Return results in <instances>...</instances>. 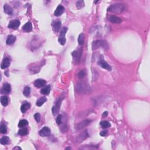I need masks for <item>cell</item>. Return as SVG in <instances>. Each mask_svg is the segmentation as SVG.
Here are the masks:
<instances>
[{
    "mask_svg": "<svg viewBox=\"0 0 150 150\" xmlns=\"http://www.w3.org/2000/svg\"><path fill=\"white\" fill-rule=\"evenodd\" d=\"M16 149L21 150V148H20V147H15V148H13V150H16Z\"/></svg>",
    "mask_w": 150,
    "mask_h": 150,
    "instance_id": "obj_38",
    "label": "cell"
},
{
    "mask_svg": "<svg viewBox=\"0 0 150 150\" xmlns=\"http://www.w3.org/2000/svg\"><path fill=\"white\" fill-rule=\"evenodd\" d=\"M89 137V134L87 130H85L84 131L81 132L80 134H79L76 139V142L77 143H82L84 140H86L87 137Z\"/></svg>",
    "mask_w": 150,
    "mask_h": 150,
    "instance_id": "obj_5",
    "label": "cell"
},
{
    "mask_svg": "<svg viewBox=\"0 0 150 150\" xmlns=\"http://www.w3.org/2000/svg\"><path fill=\"white\" fill-rule=\"evenodd\" d=\"M31 107V104L28 102H25V103H24L21 107V110L22 111V113H25L28 109H29V108Z\"/></svg>",
    "mask_w": 150,
    "mask_h": 150,
    "instance_id": "obj_18",
    "label": "cell"
},
{
    "mask_svg": "<svg viewBox=\"0 0 150 150\" xmlns=\"http://www.w3.org/2000/svg\"><path fill=\"white\" fill-rule=\"evenodd\" d=\"M34 118L36 121V122L37 123L39 122L40 120V116L39 113H36V114H35Z\"/></svg>",
    "mask_w": 150,
    "mask_h": 150,
    "instance_id": "obj_35",
    "label": "cell"
},
{
    "mask_svg": "<svg viewBox=\"0 0 150 150\" xmlns=\"http://www.w3.org/2000/svg\"><path fill=\"white\" fill-rule=\"evenodd\" d=\"M107 114H108V113H107V111H105V112H104L103 114H102V116H103V117H106V116H107Z\"/></svg>",
    "mask_w": 150,
    "mask_h": 150,
    "instance_id": "obj_37",
    "label": "cell"
},
{
    "mask_svg": "<svg viewBox=\"0 0 150 150\" xmlns=\"http://www.w3.org/2000/svg\"><path fill=\"white\" fill-rule=\"evenodd\" d=\"M1 103L3 106H7L8 104V98L6 96L1 97Z\"/></svg>",
    "mask_w": 150,
    "mask_h": 150,
    "instance_id": "obj_24",
    "label": "cell"
},
{
    "mask_svg": "<svg viewBox=\"0 0 150 150\" xmlns=\"http://www.w3.org/2000/svg\"><path fill=\"white\" fill-rule=\"evenodd\" d=\"M109 20L111 22L114 23V24H120L122 22V20L119 17H117L116 16L112 15L109 17Z\"/></svg>",
    "mask_w": 150,
    "mask_h": 150,
    "instance_id": "obj_16",
    "label": "cell"
},
{
    "mask_svg": "<svg viewBox=\"0 0 150 150\" xmlns=\"http://www.w3.org/2000/svg\"><path fill=\"white\" fill-rule=\"evenodd\" d=\"M107 134V131L106 130H104V131H101L100 133V136H102V137H104V136H106Z\"/></svg>",
    "mask_w": 150,
    "mask_h": 150,
    "instance_id": "obj_36",
    "label": "cell"
},
{
    "mask_svg": "<svg viewBox=\"0 0 150 150\" xmlns=\"http://www.w3.org/2000/svg\"><path fill=\"white\" fill-rule=\"evenodd\" d=\"M91 91V89L88 85L83 82H79L76 85V91L80 94H89Z\"/></svg>",
    "mask_w": 150,
    "mask_h": 150,
    "instance_id": "obj_1",
    "label": "cell"
},
{
    "mask_svg": "<svg viewBox=\"0 0 150 150\" xmlns=\"http://www.w3.org/2000/svg\"><path fill=\"white\" fill-rule=\"evenodd\" d=\"M62 100H63V98H59L57 102H56V104H55V106H53V107H52V111L54 116H56V115L58 114V113H59V110H60V105H61Z\"/></svg>",
    "mask_w": 150,
    "mask_h": 150,
    "instance_id": "obj_7",
    "label": "cell"
},
{
    "mask_svg": "<svg viewBox=\"0 0 150 150\" xmlns=\"http://www.w3.org/2000/svg\"><path fill=\"white\" fill-rule=\"evenodd\" d=\"M10 63H11V62L9 58H5V59L2 60V63H1V69H5L7 68V67H8L9 65H10Z\"/></svg>",
    "mask_w": 150,
    "mask_h": 150,
    "instance_id": "obj_15",
    "label": "cell"
},
{
    "mask_svg": "<svg viewBox=\"0 0 150 150\" xmlns=\"http://www.w3.org/2000/svg\"><path fill=\"white\" fill-rule=\"evenodd\" d=\"M28 124V122L26 120H21L18 123V127L20 128L24 127Z\"/></svg>",
    "mask_w": 150,
    "mask_h": 150,
    "instance_id": "obj_29",
    "label": "cell"
},
{
    "mask_svg": "<svg viewBox=\"0 0 150 150\" xmlns=\"http://www.w3.org/2000/svg\"><path fill=\"white\" fill-rule=\"evenodd\" d=\"M29 132V131H28V129L27 128H23L22 129L18 131V134L20 135L21 136H26L28 134Z\"/></svg>",
    "mask_w": 150,
    "mask_h": 150,
    "instance_id": "obj_25",
    "label": "cell"
},
{
    "mask_svg": "<svg viewBox=\"0 0 150 150\" xmlns=\"http://www.w3.org/2000/svg\"><path fill=\"white\" fill-rule=\"evenodd\" d=\"M39 133L42 137H48L51 134V130L47 127H44L40 130Z\"/></svg>",
    "mask_w": 150,
    "mask_h": 150,
    "instance_id": "obj_11",
    "label": "cell"
},
{
    "mask_svg": "<svg viewBox=\"0 0 150 150\" xmlns=\"http://www.w3.org/2000/svg\"><path fill=\"white\" fill-rule=\"evenodd\" d=\"M86 76V71L85 69L82 70L80 72H79V73H78V78L79 79H82L85 78Z\"/></svg>",
    "mask_w": 150,
    "mask_h": 150,
    "instance_id": "obj_31",
    "label": "cell"
},
{
    "mask_svg": "<svg viewBox=\"0 0 150 150\" xmlns=\"http://www.w3.org/2000/svg\"><path fill=\"white\" fill-rule=\"evenodd\" d=\"M67 31V28L66 27H63L60 31V35H59V39H58V41H59V44L62 45H64L66 43V38H65V35L66 32Z\"/></svg>",
    "mask_w": 150,
    "mask_h": 150,
    "instance_id": "obj_4",
    "label": "cell"
},
{
    "mask_svg": "<svg viewBox=\"0 0 150 150\" xmlns=\"http://www.w3.org/2000/svg\"><path fill=\"white\" fill-rule=\"evenodd\" d=\"M100 47L105 49H109V45L105 40H97L93 42L92 44L93 49H97L100 48Z\"/></svg>",
    "mask_w": 150,
    "mask_h": 150,
    "instance_id": "obj_3",
    "label": "cell"
},
{
    "mask_svg": "<svg viewBox=\"0 0 150 150\" xmlns=\"http://www.w3.org/2000/svg\"><path fill=\"white\" fill-rule=\"evenodd\" d=\"M62 116L61 114L58 115L57 118H56V123L58 124H60L62 123Z\"/></svg>",
    "mask_w": 150,
    "mask_h": 150,
    "instance_id": "obj_34",
    "label": "cell"
},
{
    "mask_svg": "<svg viewBox=\"0 0 150 150\" xmlns=\"http://www.w3.org/2000/svg\"><path fill=\"white\" fill-rule=\"evenodd\" d=\"M4 12L6 13L8 15H12L13 13V9L11 7H10L9 5L5 4L4 6Z\"/></svg>",
    "mask_w": 150,
    "mask_h": 150,
    "instance_id": "obj_20",
    "label": "cell"
},
{
    "mask_svg": "<svg viewBox=\"0 0 150 150\" xmlns=\"http://www.w3.org/2000/svg\"><path fill=\"white\" fill-rule=\"evenodd\" d=\"M90 123H91V121L90 120H85L77 124L76 126V128L78 131L81 130L83 129L86 127H87Z\"/></svg>",
    "mask_w": 150,
    "mask_h": 150,
    "instance_id": "obj_8",
    "label": "cell"
},
{
    "mask_svg": "<svg viewBox=\"0 0 150 150\" xmlns=\"http://www.w3.org/2000/svg\"><path fill=\"white\" fill-rule=\"evenodd\" d=\"M16 40V37L13 35H10L8 36L7 39V45H12L15 42Z\"/></svg>",
    "mask_w": 150,
    "mask_h": 150,
    "instance_id": "obj_19",
    "label": "cell"
},
{
    "mask_svg": "<svg viewBox=\"0 0 150 150\" xmlns=\"http://www.w3.org/2000/svg\"><path fill=\"white\" fill-rule=\"evenodd\" d=\"M46 81L44 79H37L34 82V85L35 86L38 88H40V87H43L45 85H46Z\"/></svg>",
    "mask_w": 150,
    "mask_h": 150,
    "instance_id": "obj_13",
    "label": "cell"
},
{
    "mask_svg": "<svg viewBox=\"0 0 150 150\" xmlns=\"http://www.w3.org/2000/svg\"><path fill=\"white\" fill-rule=\"evenodd\" d=\"M9 137H7V136H4V137H2L0 140V143L2 145H7L9 143Z\"/></svg>",
    "mask_w": 150,
    "mask_h": 150,
    "instance_id": "obj_26",
    "label": "cell"
},
{
    "mask_svg": "<svg viewBox=\"0 0 150 150\" xmlns=\"http://www.w3.org/2000/svg\"><path fill=\"white\" fill-rule=\"evenodd\" d=\"M22 29L23 31H24L25 32H31V31L32 30V26L31 22H26V24L23 26Z\"/></svg>",
    "mask_w": 150,
    "mask_h": 150,
    "instance_id": "obj_17",
    "label": "cell"
},
{
    "mask_svg": "<svg viewBox=\"0 0 150 150\" xmlns=\"http://www.w3.org/2000/svg\"><path fill=\"white\" fill-rule=\"evenodd\" d=\"M65 11V8L64 7H63L61 5H59V6L56 8V10L55 11V13H54V15L56 17H59L60 16L62 13H63Z\"/></svg>",
    "mask_w": 150,
    "mask_h": 150,
    "instance_id": "obj_12",
    "label": "cell"
},
{
    "mask_svg": "<svg viewBox=\"0 0 150 150\" xmlns=\"http://www.w3.org/2000/svg\"><path fill=\"white\" fill-rule=\"evenodd\" d=\"M11 91V87L9 83H4L2 87V92L5 94H8Z\"/></svg>",
    "mask_w": 150,
    "mask_h": 150,
    "instance_id": "obj_14",
    "label": "cell"
},
{
    "mask_svg": "<svg viewBox=\"0 0 150 150\" xmlns=\"http://www.w3.org/2000/svg\"><path fill=\"white\" fill-rule=\"evenodd\" d=\"M52 26H53V30L55 32H58L60 29V27H61V22L60 21H57V22H55V23H53L52 24Z\"/></svg>",
    "mask_w": 150,
    "mask_h": 150,
    "instance_id": "obj_22",
    "label": "cell"
},
{
    "mask_svg": "<svg viewBox=\"0 0 150 150\" xmlns=\"http://www.w3.org/2000/svg\"><path fill=\"white\" fill-rule=\"evenodd\" d=\"M20 25V22L19 20H12L9 22L8 27V28L13 29H17L19 26Z\"/></svg>",
    "mask_w": 150,
    "mask_h": 150,
    "instance_id": "obj_10",
    "label": "cell"
},
{
    "mask_svg": "<svg viewBox=\"0 0 150 150\" xmlns=\"http://www.w3.org/2000/svg\"><path fill=\"white\" fill-rule=\"evenodd\" d=\"M125 7L121 4H115L111 5L108 8L107 11L114 13H120L124 11Z\"/></svg>",
    "mask_w": 150,
    "mask_h": 150,
    "instance_id": "obj_2",
    "label": "cell"
},
{
    "mask_svg": "<svg viewBox=\"0 0 150 150\" xmlns=\"http://www.w3.org/2000/svg\"><path fill=\"white\" fill-rule=\"evenodd\" d=\"M69 149L71 150V147H67V148H66V150H69Z\"/></svg>",
    "mask_w": 150,
    "mask_h": 150,
    "instance_id": "obj_39",
    "label": "cell"
},
{
    "mask_svg": "<svg viewBox=\"0 0 150 150\" xmlns=\"http://www.w3.org/2000/svg\"><path fill=\"white\" fill-rule=\"evenodd\" d=\"M50 91H51V86H49V85L46 86L40 90V93L42 94H44V95H49Z\"/></svg>",
    "mask_w": 150,
    "mask_h": 150,
    "instance_id": "obj_21",
    "label": "cell"
},
{
    "mask_svg": "<svg viewBox=\"0 0 150 150\" xmlns=\"http://www.w3.org/2000/svg\"><path fill=\"white\" fill-rule=\"evenodd\" d=\"M100 125L102 126V127L106 128L110 127L111 126V124L107 121H102L100 122Z\"/></svg>",
    "mask_w": 150,
    "mask_h": 150,
    "instance_id": "obj_30",
    "label": "cell"
},
{
    "mask_svg": "<svg viewBox=\"0 0 150 150\" xmlns=\"http://www.w3.org/2000/svg\"><path fill=\"white\" fill-rule=\"evenodd\" d=\"M85 37V36L84 33H82L79 35V38H78V42H79V44L80 45H82L84 44Z\"/></svg>",
    "mask_w": 150,
    "mask_h": 150,
    "instance_id": "obj_27",
    "label": "cell"
},
{
    "mask_svg": "<svg viewBox=\"0 0 150 150\" xmlns=\"http://www.w3.org/2000/svg\"><path fill=\"white\" fill-rule=\"evenodd\" d=\"M47 101V98H46L45 97H40V98H39L38 100H37L36 102V106H38V107H40L42 106L44 104V103L45 102H46Z\"/></svg>",
    "mask_w": 150,
    "mask_h": 150,
    "instance_id": "obj_23",
    "label": "cell"
},
{
    "mask_svg": "<svg viewBox=\"0 0 150 150\" xmlns=\"http://www.w3.org/2000/svg\"><path fill=\"white\" fill-rule=\"evenodd\" d=\"M85 6V2L83 1H79L77 2L76 7L78 9H80Z\"/></svg>",
    "mask_w": 150,
    "mask_h": 150,
    "instance_id": "obj_32",
    "label": "cell"
},
{
    "mask_svg": "<svg viewBox=\"0 0 150 150\" xmlns=\"http://www.w3.org/2000/svg\"><path fill=\"white\" fill-rule=\"evenodd\" d=\"M98 64L102 68L105 69L107 70V71H111V66L110 65L108 64V63H107V62L104 60V59H103L102 58H101L100 59L99 61L98 62Z\"/></svg>",
    "mask_w": 150,
    "mask_h": 150,
    "instance_id": "obj_9",
    "label": "cell"
},
{
    "mask_svg": "<svg viewBox=\"0 0 150 150\" xmlns=\"http://www.w3.org/2000/svg\"><path fill=\"white\" fill-rule=\"evenodd\" d=\"M31 93V89L29 86H25V88L24 89V91H23V94L25 96L28 97L30 95Z\"/></svg>",
    "mask_w": 150,
    "mask_h": 150,
    "instance_id": "obj_28",
    "label": "cell"
},
{
    "mask_svg": "<svg viewBox=\"0 0 150 150\" xmlns=\"http://www.w3.org/2000/svg\"><path fill=\"white\" fill-rule=\"evenodd\" d=\"M82 54V49H79L75 51L72 53V56L73 58L74 61L75 63H79L80 60L81 56Z\"/></svg>",
    "mask_w": 150,
    "mask_h": 150,
    "instance_id": "obj_6",
    "label": "cell"
},
{
    "mask_svg": "<svg viewBox=\"0 0 150 150\" xmlns=\"http://www.w3.org/2000/svg\"><path fill=\"white\" fill-rule=\"evenodd\" d=\"M0 130H1V132L2 134H6L7 132V127L5 125L2 124L1 125V127H0Z\"/></svg>",
    "mask_w": 150,
    "mask_h": 150,
    "instance_id": "obj_33",
    "label": "cell"
}]
</instances>
